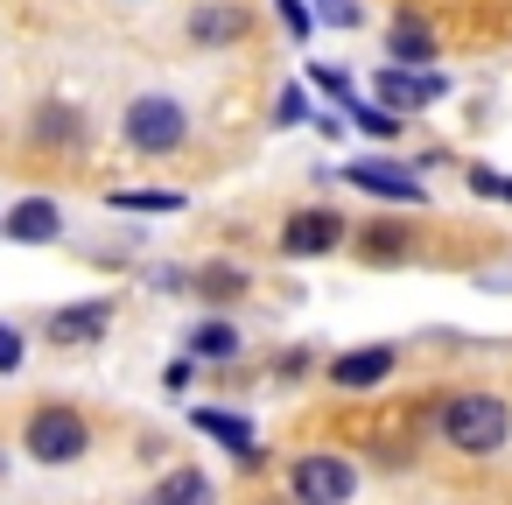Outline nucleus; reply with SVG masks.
Segmentation results:
<instances>
[{
	"label": "nucleus",
	"mask_w": 512,
	"mask_h": 505,
	"mask_svg": "<svg viewBox=\"0 0 512 505\" xmlns=\"http://www.w3.org/2000/svg\"><path fill=\"white\" fill-rule=\"evenodd\" d=\"M246 288H253V274H246L239 260H204V267H190V295H197L204 309H225V316H232V302H246Z\"/></svg>",
	"instance_id": "nucleus-15"
},
{
	"label": "nucleus",
	"mask_w": 512,
	"mask_h": 505,
	"mask_svg": "<svg viewBox=\"0 0 512 505\" xmlns=\"http://www.w3.org/2000/svg\"><path fill=\"white\" fill-rule=\"evenodd\" d=\"M22 365H29V330L0 316V379H15Z\"/></svg>",
	"instance_id": "nucleus-21"
},
{
	"label": "nucleus",
	"mask_w": 512,
	"mask_h": 505,
	"mask_svg": "<svg viewBox=\"0 0 512 505\" xmlns=\"http://www.w3.org/2000/svg\"><path fill=\"white\" fill-rule=\"evenodd\" d=\"M120 141H127L134 155L162 162V155H176V148L190 141V106H183L176 92H141V99H127V113H120Z\"/></svg>",
	"instance_id": "nucleus-3"
},
{
	"label": "nucleus",
	"mask_w": 512,
	"mask_h": 505,
	"mask_svg": "<svg viewBox=\"0 0 512 505\" xmlns=\"http://www.w3.org/2000/svg\"><path fill=\"white\" fill-rule=\"evenodd\" d=\"M92 442H99V435H92V414L71 407V400H43V407H29V421H22V456L43 463V470L85 463Z\"/></svg>",
	"instance_id": "nucleus-2"
},
{
	"label": "nucleus",
	"mask_w": 512,
	"mask_h": 505,
	"mask_svg": "<svg viewBox=\"0 0 512 505\" xmlns=\"http://www.w3.org/2000/svg\"><path fill=\"white\" fill-rule=\"evenodd\" d=\"M85 134H92V127H85V113H78V106H64V99H43V106H36V120H29V141H36V148H50V155H78V148H85Z\"/></svg>",
	"instance_id": "nucleus-14"
},
{
	"label": "nucleus",
	"mask_w": 512,
	"mask_h": 505,
	"mask_svg": "<svg viewBox=\"0 0 512 505\" xmlns=\"http://www.w3.org/2000/svg\"><path fill=\"white\" fill-rule=\"evenodd\" d=\"M337 176H344L351 190L379 197V204H407V211H421V204H428V183H421L407 162H386V155H358V162H344Z\"/></svg>",
	"instance_id": "nucleus-6"
},
{
	"label": "nucleus",
	"mask_w": 512,
	"mask_h": 505,
	"mask_svg": "<svg viewBox=\"0 0 512 505\" xmlns=\"http://www.w3.org/2000/svg\"><path fill=\"white\" fill-rule=\"evenodd\" d=\"M288 498L295 505H351L358 498V463H344L337 449H302L288 463Z\"/></svg>",
	"instance_id": "nucleus-4"
},
{
	"label": "nucleus",
	"mask_w": 512,
	"mask_h": 505,
	"mask_svg": "<svg viewBox=\"0 0 512 505\" xmlns=\"http://www.w3.org/2000/svg\"><path fill=\"white\" fill-rule=\"evenodd\" d=\"M393 365H400L393 344H358V351H337V358H330V386H337V393H372V386L393 379Z\"/></svg>",
	"instance_id": "nucleus-13"
},
{
	"label": "nucleus",
	"mask_w": 512,
	"mask_h": 505,
	"mask_svg": "<svg viewBox=\"0 0 512 505\" xmlns=\"http://www.w3.org/2000/svg\"><path fill=\"white\" fill-rule=\"evenodd\" d=\"M281 260H330L337 246H351V225L330 211V204H302V211H288L281 218Z\"/></svg>",
	"instance_id": "nucleus-5"
},
{
	"label": "nucleus",
	"mask_w": 512,
	"mask_h": 505,
	"mask_svg": "<svg viewBox=\"0 0 512 505\" xmlns=\"http://www.w3.org/2000/svg\"><path fill=\"white\" fill-rule=\"evenodd\" d=\"M106 330H113V295H78V302H57V309L43 316V337L64 344V351L106 344Z\"/></svg>",
	"instance_id": "nucleus-8"
},
{
	"label": "nucleus",
	"mask_w": 512,
	"mask_h": 505,
	"mask_svg": "<svg viewBox=\"0 0 512 505\" xmlns=\"http://www.w3.org/2000/svg\"><path fill=\"white\" fill-rule=\"evenodd\" d=\"M372 99H379V106H393V113L407 120V113L442 106V99H449V78H442V71H407V64H386V71L372 78Z\"/></svg>",
	"instance_id": "nucleus-10"
},
{
	"label": "nucleus",
	"mask_w": 512,
	"mask_h": 505,
	"mask_svg": "<svg viewBox=\"0 0 512 505\" xmlns=\"http://www.w3.org/2000/svg\"><path fill=\"white\" fill-rule=\"evenodd\" d=\"M0 239H8V246H57L64 239V204L50 190L15 197L8 211H0Z\"/></svg>",
	"instance_id": "nucleus-9"
},
{
	"label": "nucleus",
	"mask_w": 512,
	"mask_h": 505,
	"mask_svg": "<svg viewBox=\"0 0 512 505\" xmlns=\"http://www.w3.org/2000/svg\"><path fill=\"white\" fill-rule=\"evenodd\" d=\"M0 470H8V456H0Z\"/></svg>",
	"instance_id": "nucleus-30"
},
{
	"label": "nucleus",
	"mask_w": 512,
	"mask_h": 505,
	"mask_svg": "<svg viewBox=\"0 0 512 505\" xmlns=\"http://www.w3.org/2000/svg\"><path fill=\"white\" fill-rule=\"evenodd\" d=\"M148 288L155 295H183L190 288V267H148Z\"/></svg>",
	"instance_id": "nucleus-28"
},
{
	"label": "nucleus",
	"mask_w": 512,
	"mask_h": 505,
	"mask_svg": "<svg viewBox=\"0 0 512 505\" xmlns=\"http://www.w3.org/2000/svg\"><path fill=\"white\" fill-rule=\"evenodd\" d=\"M302 120H316L309 92H302V85H281V99H274V127H302Z\"/></svg>",
	"instance_id": "nucleus-23"
},
{
	"label": "nucleus",
	"mask_w": 512,
	"mask_h": 505,
	"mask_svg": "<svg viewBox=\"0 0 512 505\" xmlns=\"http://www.w3.org/2000/svg\"><path fill=\"white\" fill-rule=\"evenodd\" d=\"M190 379H197V358H176V365H169V372H162V386H169V393H183V386H190Z\"/></svg>",
	"instance_id": "nucleus-29"
},
{
	"label": "nucleus",
	"mask_w": 512,
	"mask_h": 505,
	"mask_svg": "<svg viewBox=\"0 0 512 505\" xmlns=\"http://www.w3.org/2000/svg\"><path fill=\"white\" fill-rule=\"evenodd\" d=\"M190 50H239L253 36L246 0H190V22H183Z\"/></svg>",
	"instance_id": "nucleus-7"
},
{
	"label": "nucleus",
	"mask_w": 512,
	"mask_h": 505,
	"mask_svg": "<svg viewBox=\"0 0 512 505\" xmlns=\"http://www.w3.org/2000/svg\"><path fill=\"white\" fill-rule=\"evenodd\" d=\"M274 15H281V29H288L295 43H309V36H316V15L302 8V0H274Z\"/></svg>",
	"instance_id": "nucleus-25"
},
{
	"label": "nucleus",
	"mask_w": 512,
	"mask_h": 505,
	"mask_svg": "<svg viewBox=\"0 0 512 505\" xmlns=\"http://www.w3.org/2000/svg\"><path fill=\"white\" fill-rule=\"evenodd\" d=\"M386 57L407 64V71H435V29L414 22V15H393V29H386Z\"/></svg>",
	"instance_id": "nucleus-17"
},
{
	"label": "nucleus",
	"mask_w": 512,
	"mask_h": 505,
	"mask_svg": "<svg viewBox=\"0 0 512 505\" xmlns=\"http://www.w3.org/2000/svg\"><path fill=\"white\" fill-rule=\"evenodd\" d=\"M309 78H316V85H323V92H330V99H337V106H351V99H358V85H351V78H344V71H337V64H316V71H309Z\"/></svg>",
	"instance_id": "nucleus-26"
},
{
	"label": "nucleus",
	"mask_w": 512,
	"mask_h": 505,
	"mask_svg": "<svg viewBox=\"0 0 512 505\" xmlns=\"http://www.w3.org/2000/svg\"><path fill=\"white\" fill-rule=\"evenodd\" d=\"M344 127H358V134H372V141H400L407 120H400L393 106H379V99H351V106H344Z\"/></svg>",
	"instance_id": "nucleus-20"
},
{
	"label": "nucleus",
	"mask_w": 512,
	"mask_h": 505,
	"mask_svg": "<svg viewBox=\"0 0 512 505\" xmlns=\"http://www.w3.org/2000/svg\"><path fill=\"white\" fill-rule=\"evenodd\" d=\"M106 204L127 211V218H176L190 197L183 190H106Z\"/></svg>",
	"instance_id": "nucleus-19"
},
{
	"label": "nucleus",
	"mask_w": 512,
	"mask_h": 505,
	"mask_svg": "<svg viewBox=\"0 0 512 505\" xmlns=\"http://www.w3.org/2000/svg\"><path fill=\"white\" fill-rule=\"evenodd\" d=\"M190 428L197 435H211L239 470H267V449H260V428L246 421V414H232V407H190Z\"/></svg>",
	"instance_id": "nucleus-11"
},
{
	"label": "nucleus",
	"mask_w": 512,
	"mask_h": 505,
	"mask_svg": "<svg viewBox=\"0 0 512 505\" xmlns=\"http://www.w3.org/2000/svg\"><path fill=\"white\" fill-rule=\"evenodd\" d=\"M246 351V330L225 316V309H204L190 330H183V358H197V365H232Z\"/></svg>",
	"instance_id": "nucleus-12"
},
{
	"label": "nucleus",
	"mask_w": 512,
	"mask_h": 505,
	"mask_svg": "<svg viewBox=\"0 0 512 505\" xmlns=\"http://www.w3.org/2000/svg\"><path fill=\"white\" fill-rule=\"evenodd\" d=\"M407 253H414V225H386V218L358 225V260H372V267H400Z\"/></svg>",
	"instance_id": "nucleus-18"
},
{
	"label": "nucleus",
	"mask_w": 512,
	"mask_h": 505,
	"mask_svg": "<svg viewBox=\"0 0 512 505\" xmlns=\"http://www.w3.org/2000/svg\"><path fill=\"white\" fill-rule=\"evenodd\" d=\"M134 505H218V484H211V470H197V463H176V470H162Z\"/></svg>",
	"instance_id": "nucleus-16"
},
{
	"label": "nucleus",
	"mask_w": 512,
	"mask_h": 505,
	"mask_svg": "<svg viewBox=\"0 0 512 505\" xmlns=\"http://www.w3.org/2000/svg\"><path fill=\"white\" fill-rule=\"evenodd\" d=\"M309 372H316V351L309 344H295V351L274 358V379H309Z\"/></svg>",
	"instance_id": "nucleus-27"
},
{
	"label": "nucleus",
	"mask_w": 512,
	"mask_h": 505,
	"mask_svg": "<svg viewBox=\"0 0 512 505\" xmlns=\"http://www.w3.org/2000/svg\"><path fill=\"white\" fill-rule=\"evenodd\" d=\"M323 29H358L365 22V8H358V0H316V8H309Z\"/></svg>",
	"instance_id": "nucleus-24"
},
{
	"label": "nucleus",
	"mask_w": 512,
	"mask_h": 505,
	"mask_svg": "<svg viewBox=\"0 0 512 505\" xmlns=\"http://www.w3.org/2000/svg\"><path fill=\"white\" fill-rule=\"evenodd\" d=\"M463 183H470L477 197H491V204H512V176H505V169H491V162H470V169H463Z\"/></svg>",
	"instance_id": "nucleus-22"
},
{
	"label": "nucleus",
	"mask_w": 512,
	"mask_h": 505,
	"mask_svg": "<svg viewBox=\"0 0 512 505\" xmlns=\"http://www.w3.org/2000/svg\"><path fill=\"white\" fill-rule=\"evenodd\" d=\"M435 435L456 449V456H498L512 442V407L498 393H477V386H456L442 393L435 407Z\"/></svg>",
	"instance_id": "nucleus-1"
}]
</instances>
